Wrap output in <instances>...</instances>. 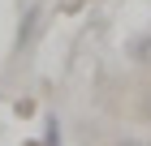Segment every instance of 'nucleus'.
<instances>
[{"instance_id": "nucleus-1", "label": "nucleus", "mask_w": 151, "mask_h": 146, "mask_svg": "<svg viewBox=\"0 0 151 146\" xmlns=\"http://www.w3.org/2000/svg\"><path fill=\"white\" fill-rule=\"evenodd\" d=\"M39 17H43V9H39V4H30V9L22 13V30H17V47H26L30 39H35V30H39Z\"/></svg>"}, {"instance_id": "nucleus-2", "label": "nucleus", "mask_w": 151, "mask_h": 146, "mask_svg": "<svg viewBox=\"0 0 151 146\" xmlns=\"http://www.w3.org/2000/svg\"><path fill=\"white\" fill-rule=\"evenodd\" d=\"M43 146H60V120H56V116L43 120Z\"/></svg>"}, {"instance_id": "nucleus-3", "label": "nucleus", "mask_w": 151, "mask_h": 146, "mask_svg": "<svg viewBox=\"0 0 151 146\" xmlns=\"http://www.w3.org/2000/svg\"><path fill=\"white\" fill-rule=\"evenodd\" d=\"M13 112H17V116H35V99H17Z\"/></svg>"}, {"instance_id": "nucleus-4", "label": "nucleus", "mask_w": 151, "mask_h": 146, "mask_svg": "<svg viewBox=\"0 0 151 146\" xmlns=\"http://www.w3.org/2000/svg\"><path fill=\"white\" fill-rule=\"evenodd\" d=\"M116 146H151V142H138V137H129V142H116Z\"/></svg>"}, {"instance_id": "nucleus-5", "label": "nucleus", "mask_w": 151, "mask_h": 146, "mask_svg": "<svg viewBox=\"0 0 151 146\" xmlns=\"http://www.w3.org/2000/svg\"><path fill=\"white\" fill-rule=\"evenodd\" d=\"M26 146H43V137H39V142H26Z\"/></svg>"}]
</instances>
